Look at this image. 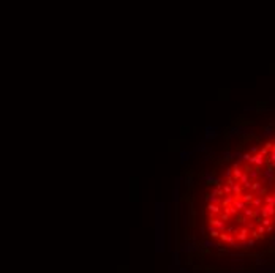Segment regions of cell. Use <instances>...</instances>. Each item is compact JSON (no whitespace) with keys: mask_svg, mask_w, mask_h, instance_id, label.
I'll list each match as a JSON object with an SVG mask.
<instances>
[{"mask_svg":"<svg viewBox=\"0 0 275 273\" xmlns=\"http://www.w3.org/2000/svg\"><path fill=\"white\" fill-rule=\"evenodd\" d=\"M155 207H157V210H155V251L157 253H161L165 248V227H163V221H165V216H163V207L165 204L163 202H157L155 204Z\"/></svg>","mask_w":275,"mask_h":273,"instance_id":"obj_1","label":"cell"},{"mask_svg":"<svg viewBox=\"0 0 275 273\" xmlns=\"http://www.w3.org/2000/svg\"><path fill=\"white\" fill-rule=\"evenodd\" d=\"M201 180H202V183H204V185H214V183H215V186H217V185H221V183H224L223 177H217V175H215V174H214L212 171H207V172H204V175L201 177Z\"/></svg>","mask_w":275,"mask_h":273,"instance_id":"obj_2","label":"cell"},{"mask_svg":"<svg viewBox=\"0 0 275 273\" xmlns=\"http://www.w3.org/2000/svg\"><path fill=\"white\" fill-rule=\"evenodd\" d=\"M218 128L217 127H212V125H207L206 127V136H204V141H210V139H215L217 134H218Z\"/></svg>","mask_w":275,"mask_h":273,"instance_id":"obj_3","label":"cell"},{"mask_svg":"<svg viewBox=\"0 0 275 273\" xmlns=\"http://www.w3.org/2000/svg\"><path fill=\"white\" fill-rule=\"evenodd\" d=\"M207 210H209V213L214 215V216L221 213V207L220 205H215V204H207Z\"/></svg>","mask_w":275,"mask_h":273,"instance_id":"obj_4","label":"cell"},{"mask_svg":"<svg viewBox=\"0 0 275 273\" xmlns=\"http://www.w3.org/2000/svg\"><path fill=\"white\" fill-rule=\"evenodd\" d=\"M192 155H193V152H190V150H182L180 152V163H185V161H188L190 158H192Z\"/></svg>","mask_w":275,"mask_h":273,"instance_id":"obj_5","label":"cell"},{"mask_svg":"<svg viewBox=\"0 0 275 273\" xmlns=\"http://www.w3.org/2000/svg\"><path fill=\"white\" fill-rule=\"evenodd\" d=\"M206 202H207V204L220 205V198H217V196H214V194H207L206 196Z\"/></svg>","mask_w":275,"mask_h":273,"instance_id":"obj_6","label":"cell"},{"mask_svg":"<svg viewBox=\"0 0 275 273\" xmlns=\"http://www.w3.org/2000/svg\"><path fill=\"white\" fill-rule=\"evenodd\" d=\"M195 150L196 152H206L207 150V145H206V141H202V142H199L198 145L195 147Z\"/></svg>","mask_w":275,"mask_h":273,"instance_id":"obj_7","label":"cell"},{"mask_svg":"<svg viewBox=\"0 0 275 273\" xmlns=\"http://www.w3.org/2000/svg\"><path fill=\"white\" fill-rule=\"evenodd\" d=\"M217 248V245H215V242H212V240H204L202 242V248Z\"/></svg>","mask_w":275,"mask_h":273,"instance_id":"obj_8","label":"cell"},{"mask_svg":"<svg viewBox=\"0 0 275 273\" xmlns=\"http://www.w3.org/2000/svg\"><path fill=\"white\" fill-rule=\"evenodd\" d=\"M229 177H232V167H226V171L223 172V180H226Z\"/></svg>","mask_w":275,"mask_h":273,"instance_id":"obj_9","label":"cell"},{"mask_svg":"<svg viewBox=\"0 0 275 273\" xmlns=\"http://www.w3.org/2000/svg\"><path fill=\"white\" fill-rule=\"evenodd\" d=\"M172 201H174V202H179V191H177V190L172 191Z\"/></svg>","mask_w":275,"mask_h":273,"instance_id":"obj_10","label":"cell"},{"mask_svg":"<svg viewBox=\"0 0 275 273\" xmlns=\"http://www.w3.org/2000/svg\"><path fill=\"white\" fill-rule=\"evenodd\" d=\"M192 181H193L192 175H188V177H187V185H192Z\"/></svg>","mask_w":275,"mask_h":273,"instance_id":"obj_11","label":"cell"},{"mask_svg":"<svg viewBox=\"0 0 275 273\" xmlns=\"http://www.w3.org/2000/svg\"><path fill=\"white\" fill-rule=\"evenodd\" d=\"M179 273H188V271H187V270H183V268H182V270H179Z\"/></svg>","mask_w":275,"mask_h":273,"instance_id":"obj_12","label":"cell"}]
</instances>
